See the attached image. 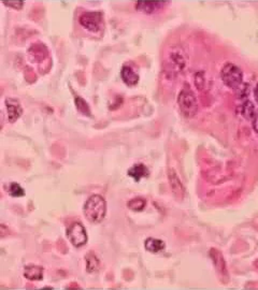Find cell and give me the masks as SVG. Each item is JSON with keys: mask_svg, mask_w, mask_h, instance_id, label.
<instances>
[{"mask_svg": "<svg viewBox=\"0 0 258 290\" xmlns=\"http://www.w3.org/2000/svg\"><path fill=\"white\" fill-rule=\"evenodd\" d=\"M84 215L93 223H100L107 214V202L100 195H93L86 200L83 207Z\"/></svg>", "mask_w": 258, "mask_h": 290, "instance_id": "cell-1", "label": "cell"}, {"mask_svg": "<svg viewBox=\"0 0 258 290\" xmlns=\"http://www.w3.org/2000/svg\"><path fill=\"white\" fill-rule=\"evenodd\" d=\"M5 108H7L8 119L10 123H14L23 114V109H22L20 102L16 99H13V98H8L5 100Z\"/></svg>", "mask_w": 258, "mask_h": 290, "instance_id": "cell-8", "label": "cell"}, {"mask_svg": "<svg viewBox=\"0 0 258 290\" xmlns=\"http://www.w3.org/2000/svg\"><path fill=\"white\" fill-rule=\"evenodd\" d=\"M210 257L213 261V265L214 268H215V270L217 271L218 275L221 276L222 281L224 283L228 282V270H227V267H226V262H225V259L223 255L221 254V251H218L215 248H212L210 250Z\"/></svg>", "mask_w": 258, "mask_h": 290, "instance_id": "cell-6", "label": "cell"}, {"mask_svg": "<svg viewBox=\"0 0 258 290\" xmlns=\"http://www.w3.org/2000/svg\"><path fill=\"white\" fill-rule=\"evenodd\" d=\"M254 97H255V100L258 102V83L255 87V90H254Z\"/></svg>", "mask_w": 258, "mask_h": 290, "instance_id": "cell-21", "label": "cell"}, {"mask_svg": "<svg viewBox=\"0 0 258 290\" xmlns=\"http://www.w3.org/2000/svg\"><path fill=\"white\" fill-rule=\"evenodd\" d=\"M128 175L133 178L136 182H139L142 178H145L149 175V170H147V168L144 165L138 163V165H135L129 169Z\"/></svg>", "mask_w": 258, "mask_h": 290, "instance_id": "cell-13", "label": "cell"}, {"mask_svg": "<svg viewBox=\"0 0 258 290\" xmlns=\"http://www.w3.org/2000/svg\"><path fill=\"white\" fill-rule=\"evenodd\" d=\"M169 62V69L172 68V72L179 73L180 71H183L185 68V59L183 57V53L180 52V50L172 51L170 53Z\"/></svg>", "mask_w": 258, "mask_h": 290, "instance_id": "cell-9", "label": "cell"}, {"mask_svg": "<svg viewBox=\"0 0 258 290\" xmlns=\"http://www.w3.org/2000/svg\"><path fill=\"white\" fill-rule=\"evenodd\" d=\"M120 75H122V80L124 81V83L127 84L128 86H135L138 84L139 75L135 72L133 68L128 67V66H124Z\"/></svg>", "mask_w": 258, "mask_h": 290, "instance_id": "cell-10", "label": "cell"}, {"mask_svg": "<svg viewBox=\"0 0 258 290\" xmlns=\"http://www.w3.org/2000/svg\"><path fill=\"white\" fill-rule=\"evenodd\" d=\"M144 246L146 250L151 251V253H158L164 248V243L162 240L154 239V238H149L146 239Z\"/></svg>", "mask_w": 258, "mask_h": 290, "instance_id": "cell-14", "label": "cell"}, {"mask_svg": "<svg viewBox=\"0 0 258 290\" xmlns=\"http://www.w3.org/2000/svg\"><path fill=\"white\" fill-rule=\"evenodd\" d=\"M75 106H76V108H78V110L81 113L85 114V115H86V114H87V115H90V108H89V106H87V103L85 102V100L82 99V98H80V97L75 98Z\"/></svg>", "mask_w": 258, "mask_h": 290, "instance_id": "cell-17", "label": "cell"}, {"mask_svg": "<svg viewBox=\"0 0 258 290\" xmlns=\"http://www.w3.org/2000/svg\"><path fill=\"white\" fill-rule=\"evenodd\" d=\"M5 5H9V7H12L13 9H21L23 7L24 2L23 1H4L3 2Z\"/></svg>", "mask_w": 258, "mask_h": 290, "instance_id": "cell-19", "label": "cell"}, {"mask_svg": "<svg viewBox=\"0 0 258 290\" xmlns=\"http://www.w3.org/2000/svg\"><path fill=\"white\" fill-rule=\"evenodd\" d=\"M178 105L183 115L188 118L195 116L198 111V102H197L194 92L185 84V86L180 91L178 97Z\"/></svg>", "mask_w": 258, "mask_h": 290, "instance_id": "cell-2", "label": "cell"}, {"mask_svg": "<svg viewBox=\"0 0 258 290\" xmlns=\"http://www.w3.org/2000/svg\"><path fill=\"white\" fill-rule=\"evenodd\" d=\"M221 79L229 89H238L242 85L243 72L238 66L228 63L221 70Z\"/></svg>", "mask_w": 258, "mask_h": 290, "instance_id": "cell-3", "label": "cell"}, {"mask_svg": "<svg viewBox=\"0 0 258 290\" xmlns=\"http://www.w3.org/2000/svg\"><path fill=\"white\" fill-rule=\"evenodd\" d=\"M80 24L91 32H99L102 28V14L100 12H86L80 16Z\"/></svg>", "mask_w": 258, "mask_h": 290, "instance_id": "cell-4", "label": "cell"}, {"mask_svg": "<svg viewBox=\"0 0 258 290\" xmlns=\"http://www.w3.org/2000/svg\"><path fill=\"white\" fill-rule=\"evenodd\" d=\"M99 260H98L97 257L94 254H89L86 257V270L87 272L93 273L96 272L98 269H99Z\"/></svg>", "mask_w": 258, "mask_h": 290, "instance_id": "cell-15", "label": "cell"}, {"mask_svg": "<svg viewBox=\"0 0 258 290\" xmlns=\"http://www.w3.org/2000/svg\"><path fill=\"white\" fill-rule=\"evenodd\" d=\"M253 127H254L256 133H258V115L256 117H254V119H253Z\"/></svg>", "mask_w": 258, "mask_h": 290, "instance_id": "cell-20", "label": "cell"}, {"mask_svg": "<svg viewBox=\"0 0 258 290\" xmlns=\"http://www.w3.org/2000/svg\"><path fill=\"white\" fill-rule=\"evenodd\" d=\"M24 276L30 281H40L43 278V269L41 267L29 265L25 268Z\"/></svg>", "mask_w": 258, "mask_h": 290, "instance_id": "cell-12", "label": "cell"}, {"mask_svg": "<svg viewBox=\"0 0 258 290\" xmlns=\"http://www.w3.org/2000/svg\"><path fill=\"white\" fill-rule=\"evenodd\" d=\"M167 2H163V1H156V2L139 1L136 3V7H137V10L142 11V12L147 13V14H151V13H154V12H156V11L164 8V5Z\"/></svg>", "mask_w": 258, "mask_h": 290, "instance_id": "cell-11", "label": "cell"}, {"mask_svg": "<svg viewBox=\"0 0 258 290\" xmlns=\"http://www.w3.org/2000/svg\"><path fill=\"white\" fill-rule=\"evenodd\" d=\"M168 178H169V184L170 187H171V191L173 195L177 197L178 199H183L185 195V188L181 182L179 175L175 173L173 169H169L168 171Z\"/></svg>", "mask_w": 258, "mask_h": 290, "instance_id": "cell-7", "label": "cell"}, {"mask_svg": "<svg viewBox=\"0 0 258 290\" xmlns=\"http://www.w3.org/2000/svg\"><path fill=\"white\" fill-rule=\"evenodd\" d=\"M67 237L75 247H81L87 243V233L81 223H73L67 230Z\"/></svg>", "mask_w": 258, "mask_h": 290, "instance_id": "cell-5", "label": "cell"}, {"mask_svg": "<svg viewBox=\"0 0 258 290\" xmlns=\"http://www.w3.org/2000/svg\"><path fill=\"white\" fill-rule=\"evenodd\" d=\"M9 193L12 197H23L24 196V189L22 188V186L16 184V183H12L10 185V188H9Z\"/></svg>", "mask_w": 258, "mask_h": 290, "instance_id": "cell-18", "label": "cell"}, {"mask_svg": "<svg viewBox=\"0 0 258 290\" xmlns=\"http://www.w3.org/2000/svg\"><path fill=\"white\" fill-rule=\"evenodd\" d=\"M127 205L130 210H133L135 212H140L145 207L146 202H145V200L141 199V198H135L133 200H130L127 203Z\"/></svg>", "mask_w": 258, "mask_h": 290, "instance_id": "cell-16", "label": "cell"}]
</instances>
